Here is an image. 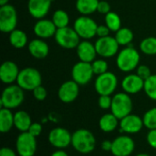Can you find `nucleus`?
Listing matches in <instances>:
<instances>
[{
  "label": "nucleus",
  "mask_w": 156,
  "mask_h": 156,
  "mask_svg": "<svg viewBox=\"0 0 156 156\" xmlns=\"http://www.w3.org/2000/svg\"><path fill=\"white\" fill-rule=\"evenodd\" d=\"M141 55L139 51L132 46H126L119 51L116 55V65L122 73H132L140 65Z\"/></svg>",
  "instance_id": "nucleus-1"
},
{
  "label": "nucleus",
  "mask_w": 156,
  "mask_h": 156,
  "mask_svg": "<svg viewBox=\"0 0 156 156\" xmlns=\"http://www.w3.org/2000/svg\"><path fill=\"white\" fill-rule=\"evenodd\" d=\"M72 147L80 154H88L94 151L96 139L91 131L86 129H79L72 133Z\"/></svg>",
  "instance_id": "nucleus-2"
},
{
  "label": "nucleus",
  "mask_w": 156,
  "mask_h": 156,
  "mask_svg": "<svg viewBox=\"0 0 156 156\" xmlns=\"http://www.w3.org/2000/svg\"><path fill=\"white\" fill-rule=\"evenodd\" d=\"M25 99V90H23L17 84L7 85L1 95L0 105L1 108L15 109L20 107Z\"/></svg>",
  "instance_id": "nucleus-3"
},
{
  "label": "nucleus",
  "mask_w": 156,
  "mask_h": 156,
  "mask_svg": "<svg viewBox=\"0 0 156 156\" xmlns=\"http://www.w3.org/2000/svg\"><path fill=\"white\" fill-rule=\"evenodd\" d=\"M16 83L23 90L32 92L42 84V75L40 72L34 67H25L20 70Z\"/></svg>",
  "instance_id": "nucleus-4"
},
{
  "label": "nucleus",
  "mask_w": 156,
  "mask_h": 156,
  "mask_svg": "<svg viewBox=\"0 0 156 156\" xmlns=\"http://www.w3.org/2000/svg\"><path fill=\"white\" fill-rule=\"evenodd\" d=\"M133 103L131 95L125 92H119L112 97L111 112L119 120L131 114L133 111Z\"/></svg>",
  "instance_id": "nucleus-5"
},
{
  "label": "nucleus",
  "mask_w": 156,
  "mask_h": 156,
  "mask_svg": "<svg viewBox=\"0 0 156 156\" xmlns=\"http://www.w3.org/2000/svg\"><path fill=\"white\" fill-rule=\"evenodd\" d=\"M56 43L66 50H72L76 49L79 43L80 42V37L78 35L74 28L69 26L58 29L56 34L54 36Z\"/></svg>",
  "instance_id": "nucleus-6"
},
{
  "label": "nucleus",
  "mask_w": 156,
  "mask_h": 156,
  "mask_svg": "<svg viewBox=\"0 0 156 156\" xmlns=\"http://www.w3.org/2000/svg\"><path fill=\"white\" fill-rule=\"evenodd\" d=\"M118 77L112 72H106L97 75L94 82V88L99 96H112L118 87Z\"/></svg>",
  "instance_id": "nucleus-7"
},
{
  "label": "nucleus",
  "mask_w": 156,
  "mask_h": 156,
  "mask_svg": "<svg viewBox=\"0 0 156 156\" xmlns=\"http://www.w3.org/2000/svg\"><path fill=\"white\" fill-rule=\"evenodd\" d=\"M18 21L17 11L11 4L0 6V30L3 33H10L16 29Z\"/></svg>",
  "instance_id": "nucleus-8"
},
{
  "label": "nucleus",
  "mask_w": 156,
  "mask_h": 156,
  "mask_svg": "<svg viewBox=\"0 0 156 156\" xmlns=\"http://www.w3.org/2000/svg\"><path fill=\"white\" fill-rule=\"evenodd\" d=\"M73 28L81 40H91L96 36L98 24L92 17L81 15L75 19Z\"/></svg>",
  "instance_id": "nucleus-9"
},
{
  "label": "nucleus",
  "mask_w": 156,
  "mask_h": 156,
  "mask_svg": "<svg viewBox=\"0 0 156 156\" xmlns=\"http://www.w3.org/2000/svg\"><path fill=\"white\" fill-rule=\"evenodd\" d=\"M94 44L98 55L103 59L112 58L113 56H116L120 51L119 43L116 39L112 36L98 38Z\"/></svg>",
  "instance_id": "nucleus-10"
},
{
  "label": "nucleus",
  "mask_w": 156,
  "mask_h": 156,
  "mask_svg": "<svg viewBox=\"0 0 156 156\" xmlns=\"http://www.w3.org/2000/svg\"><path fill=\"white\" fill-rule=\"evenodd\" d=\"M16 152L19 156H34L37 152V138L28 131L20 132L16 141Z\"/></svg>",
  "instance_id": "nucleus-11"
},
{
  "label": "nucleus",
  "mask_w": 156,
  "mask_h": 156,
  "mask_svg": "<svg viewBox=\"0 0 156 156\" xmlns=\"http://www.w3.org/2000/svg\"><path fill=\"white\" fill-rule=\"evenodd\" d=\"M94 75L91 63L79 61L72 66L71 78L80 86L88 85L92 80Z\"/></svg>",
  "instance_id": "nucleus-12"
},
{
  "label": "nucleus",
  "mask_w": 156,
  "mask_h": 156,
  "mask_svg": "<svg viewBox=\"0 0 156 156\" xmlns=\"http://www.w3.org/2000/svg\"><path fill=\"white\" fill-rule=\"evenodd\" d=\"M71 139L72 134L62 127L52 129L48 136V143L57 149H65L71 145Z\"/></svg>",
  "instance_id": "nucleus-13"
},
{
  "label": "nucleus",
  "mask_w": 156,
  "mask_h": 156,
  "mask_svg": "<svg viewBox=\"0 0 156 156\" xmlns=\"http://www.w3.org/2000/svg\"><path fill=\"white\" fill-rule=\"evenodd\" d=\"M135 149V143L132 137L121 135L112 141L111 153L113 156H130Z\"/></svg>",
  "instance_id": "nucleus-14"
},
{
  "label": "nucleus",
  "mask_w": 156,
  "mask_h": 156,
  "mask_svg": "<svg viewBox=\"0 0 156 156\" xmlns=\"http://www.w3.org/2000/svg\"><path fill=\"white\" fill-rule=\"evenodd\" d=\"M80 86L72 79L62 83L58 90L59 100L65 104L74 102L80 95Z\"/></svg>",
  "instance_id": "nucleus-15"
},
{
  "label": "nucleus",
  "mask_w": 156,
  "mask_h": 156,
  "mask_svg": "<svg viewBox=\"0 0 156 156\" xmlns=\"http://www.w3.org/2000/svg\"><path fill=\"white\" fill-rule=\"evenodd\" d=\"M120 131L127 134H136L144 127L143 118L135 114H129L120 120Z\"/></svg>",
  "instance_id": "nucleus-16"
},
{
  "label": "nucleus",
  "mask_w": 156,
  "mask_h": 156,
  "mask_svg": "<svg viewBox=\"0 0 156 156\" xmlns=\"http://www.w3.org/2000/svg\"><path fill=\"white\" fill-rule=\"evenodd\" d=\"M121 86L123 92L129 95H135L144 91V80L141 78L137 74L129 73L122 78Z\"/></svg>",
  "instance_id": "nucleus-17"
},
{
  "label": "nucleus",
  "mask_w": 156,
  "mask_h": 156,
  "mask_svg": "<svg viewBox=\"0 0 156 156\" xmlns=\"http://www.w3.org/2000/svg\"><path fill=\"white\" fill-rule=\"evenodd\" d=\"M57 27L53 23L52 19L48 18H40L37 19V22L33 26V32L37 38L43 40H48L51 37H54L57 31Z\"/></svg>",
  "instance_id": "nucleus-18"
},
{
  "label": "nucleus",
  "mask_w": 156,
  "mask_h": 156,
  "mask_svg": "<svg viewBox=\"0 0 156 156\" xmlns=\"http://www.w3.org/2000/svg\"><path fill=\"white\" fill-rule=\"evenodd\" d=\"M52 2V0H28L27 10L29 15L35 19L46 17L50 11Z\"/></svg>",
  "instance_id": "nucleus-19"
},
{
  "label": "nucleus",
  "mask_w": 156,
  "mask_h": 156,
  "mask_svg": "<svg viewBox=\"0 0 156 156\" xmlns=\"http://www.w3.org/2000/svg\"><path fill=\"white\" fill-rule=\"evenodd\" d=\"M19 68L17 64L13 61H5L0 67V80L5 85H11L16 82L18 74H19Z\"/></svg>",
  "instance_id": "nucleus-20"
},
{
  "label": "nucleus",
  "mask_w": 156,
  "mask_h": 156,
  "mask_svg": "<svg viewBox=\"0 0 156 156\" xmlns=\"http://www.w3.org/2000/svg\"><path fill=\"white\" fill-rule=\"evenodd\" d=\"M76 52L79 60L86 63H92L98 55L95 44L90 40H81L76 48Z\"/></svg>",
  "instance_id": "nucleus-21"
},
{
  "label": "nucleus",
  "mask_w": 156,
  "mask_h": 156,
  "mask_svg": "<svg viewBox=\"0 0 156 156\" xmlns=\"http://www.w3.org/2000/svg\"><path fill=\"white\" fill-rule=\"evenodd\" d=\"M27 50L29 54L37 60L45 59L49 53L48 44L45 40L40 38L31 40L27 44Z\"/></svg>",
  "instance_id": "nucleus-22"
},
{
  "label": "nucleus",
  "mask_w": 156,
  "mask_h": 156,
  "mask_svg": "<svg viewBox=\"0 0 156 156\" xmlns=\"http://www.w3.org/2000/svg\"><path fill=\"white\" fill-rule=\"evenodd\" d=\"M119 125H120V120L112 112L102 115L99 120L100 130L106 133L114 131Z\"/></svg>",
  "instance_id": "nucleus-23"
},
{
  "label": "nucleus",
  "mask_w": 156,
  "mask_h": 156,
  "mask_svg": "<svg viewBox=\"0 0 156 156\" xmlns=\"http://www.w3.org/2000/svg\"><path fill=\"white\" fill-rule=\"evenodd\" d=\"M32 124L30 115L25 110H18L14 114V125L15 128L20 132L28 131L29 127Z\"/></svg>",
  "instance_id": "nucleus-24"
},
{
  "label": "nucleus",
  "mask_w": 156,
  "mask_h": 156,
  "mask_svg": "<svg viewBox=\"0 0 156 156\" xmlns=\"http://www.w3.org/2000/svg\"><path fill=\"white\" fill-rule=\"evenodd\" d=\"M9 43L15 49H23L28 44L27 33L19 29H16L9 33Z\"/></svg>",
  "instance_id": "nucleus-25"
},
{
  "label": "nucleus",
  "mask_w": 156,
  "mask_h": 156,
  "mask_svg": "<svg viewBox=\"0 0 156 156\" xmlns=\"http://www.w3.org/2000/svg\"><path fill=\"white\" fill-rule=\"evenodd\" d=\"M14 125V113L12 109L1 108L0 109V131L2 133L9 132Z\"/></svg>",
  "instance_id": "nucleus-26"
},
{
  "label": "nucleus",
  "mask_w": 156,
  "mask_h": 156,
  "mask_svg": "<svg viewBox=\"0 0 156 156\" xmlns=\"http://www.w3.org/2000/svg\"><path fill=\"white\" fill-rule=\"evenodd\" d=\"M100 0H76V9L83 16H90L97 12Z\"/></svg>",
  "instance_id": "nucleus-27"
},
{
  "label": "nucleus",
  "mask_w": 156,
  "mask_h": 156,
  "mask_svg": "<svg viewBox=\"0 0 156 156\" xmlns=\"http://www.w3.org/2000/svg\"><path fill=\"white\" fill-rule=\"evenodd\" d=\"M114 38L116 39L120 46L126 47V46H129L133 42L134 39V34L131 29L126 28V27H122L119 30L115 32Z\"/></svg>",
  "instance_id": "nucleus-28"
},
{
  "label": "nucleus",
  "mask_w": 156,
  "mask_h": 156,
  "mask_svg": "<svg viewBox=\"0 0 156 156\" xmlns=\"http://www.w3.org/2000/svg\"><path fill=\"white\" fill-rule=\"evenodd\" d=\"M51 19L57 29L68 27L69 25V16L63 9H57L53 12Z\"/></svg>",
  "instance_id": "nucleus-29"
},
{
  "label": "nucleus",
  "mask_w": 156,
  "mask_h": 156,
  "mask_svg": "<svg viewBox=\"0 0 156 156\" xmlns=\"http://www.w3.org/2000/svg\"><path fill=\"white\" fill-rule=\"evenodd\" d=\"M140 51L145 55H156V37L150 36L144 38L140 43Z\"/></svg>",
  "instance_id": "nucleus-30"
},
{
  "label": "nucleus",
  "mask_w": 156,
  "mask_h": 156,
  "mask_svg": "<svg viewBox=\"0 0 156 156\" xmlns=\"http://www.w3.org/2000/svg\"><path fill=\"white\" fill-rule=\"evenodd\" d=\"M105 25L111 29L112 32H116L122 28V19L120 16L113 11H110L104 16Z\"/></svg>",
  "instance_id": "nucleus-31"
},
{
  "label": "nucleus",
  "mask_w": 156,
  "mask_h": 156,
  "mask_svg": "<svg viewBox=\"0 0 156 156\" xmlns=\"http://www.w3.org/2000/svg\"><path fill=\"white\" fill-rule=\"evenodd\" d=\"M144 91L150 99L156 101V74H152L144 80Z\"/></svg>",
  "instance_id": "nucleus-32"
},
{
  "label": "nucleus",
  "mask_w": 156,
  "mask_h": 156,
  "mask_svg": "<svg viewBox=\"0 0 156 156\" xmlns=\"http://www.w3.org/2000/svg\"><path fill=\"white\" fill-rule=\"evenodd\" d=\"M144 127L148 130L156 129V107L148 109L143 117Z\"/></svg>",
  "instance_id": "nucleus-33"
},
{
  "label": "nucleus",
  "mask_w": 156,
  "mask_h": 156,
  "mask_svg": "<svg viewBox=\"0 0 156 156\" xmlns=\"http://www.w3.org/2000/svg\"><path fill=\"white\" fill-rule=\"evenodd\" d=\"M91 66H92L94 74H96V75H100L101 74L108 72V68H109V64H108L107 61L104 60L103 58L94 60L91 63Z\"/></svg>",
  "instance_id": "nucleus-34"
},
{
  "label": "nucleus",
  "mask_w": 156,
  "mask_h": 156,
  "mask_svg": "<svg viewBox=\"0 0 156 156\" xmlns=\"http://www.w3.org/2000/svg\"><path fill=\"white\" fill-rule=\"evenodd\" d=\"M112 102V97L108 96V95H101V96H100V97L98 99L99 107L101 109H104V110L111 109Z\"/></svg>",
  "instance_id": "nucleus-35"
},
{
  "label": "nucleus",
  "mask_w": 156,
  "mask_h": 156,
  "mask_svg": "<svg viewBox=\"0 0 156 156\" xmlns=\"http://www.w3.org/2000/svg\"><path fill=\"white\" fill-rule=\"evenodd\" d=\"M32 94H33L34 98L36 100H37V101H43L48 97V91H47V89L42 85H40L37 87H36L32 91Z\"/></svg>",
  "instance_id": "nucleus-36"
},
{
  "label": "nucleus",
  "mask_w": 156,
  "mask_h": 156,
  "mask_svg": "<svg viewBox=\"0 0 156 156\" xmlns=\"http://www.w3.org/2000/svg\"><path fill=\"white\" fill-rule=\"evenodd\" d=\"M136 74L143 78L144 80H146L147 78H149L153 74L151 72V69L148 65L145 64H140L137 68H136Z\"/></svg>",
  "instance_id": "nucleus-37"
},
{
  "label": "nucleus",
  "mask_w": 156,
  "mask_h": 156,
  "mask_svg": "<svg viewBox=\"0 0 156 156\" xmlns=\"http://www.w3.org/2000/svg\"><path fill=\"white\" fill-rule=\"evenodd\" d=\"M110 11H112V6H111L110 3L106 0H100V2L98 4L97 12H99L100 14H102V15H106Z\"/></svg>",
  "instance_id": "nucleus-38"
},
{
  "label": "nucleus",
  "mask_w": 156,
  "mask_h": 156,
  "mask_svg": "<svg viewBox=\"0 0 156 156\" xmlns=\"http://www.w3.org/2000/svg\"><path fill=\"white\" fill-rule=\"evenodd\" d=\"M28 132L36 138L38 137L42 132V125L38 122H32L31 126L29 127Z\"/></svg>",
  "instance_id": "nucleus-39"
},
{
  "label": "nucleus",
  "mask_w": 156,
  "mask_h": 156,
  "mask_svg": "<svg viewBox=\"0 0 156 156\" xmlns=\"http://www.w3.org/2000/svg\"><path fill=\"white\" fill-rule=\"evenodd\" d=\"M146 141L150 147L156 150V129L149 130L147 136H146Z\"/></svg>",
  "instance_id": "nucleus-40"
},
{
  "label": "nucleus",
  "mask_w": 156,
  "mask_h": 156,
  "mask_svg": "<svg viewBox=\"0 0 156 156\" xmlns=\"http://www.w3.org/2000/svg\"><path fill=\"white\" fill-rule=\"evenodd\" d=\"M110 32H111V29L107 27V25H98L96 36L98 38L107 37V36H110Z\"/></svg>",
  "instance_id": "nucleus-41"
},
{
  "label": "nucleus",
  "mask_w": 156,
  "mask_h": 156,
  "mask_svg": "<svg viewBox=\"0 0 156 156\" xmlns=\"http://www.w3.org/2000/svg\"><path fill=\"white\" fill-rule=\"evenodd\" d=\"M0 156H16V152L8 147H3L0 150Z\"/></svg>",
  "instance_id": "nucleus-42"
},
{
  "label": "nucleus",
  "mask_w": 156,
  "mask_h": 156,
  "mask_svg": "<svg viewBox=\"0 0 156 156\" xmlns=\"http://www.w3.org/2000/svg\"><path fill=\"white\" fill-rule=\"evenodd\" d=\"M112 147V142L111 141H103L101 143V149L105 152H111Z\"/></svg>",
  "instance_id": "nucleus-43"
},
{
  "label": "nucleus",
  "mask_w": 156,
  "mask_h": 156,
  "mask_svg": "<svg viewBox=\"0 0 156 156\" xmlns=\"http://www.w3.org/2000/svg\"><path fill=\"white\" fill-rule=\"evenodd\" d=\"M50 156H69V154L63 149H58V151L54 152Z\"/></svg>",
  "instance_id": "nucleus-44"
},
{
  "label": "nucleus",
  "mask_w": 156,
  "mask_h": 156,
  "mask_svg": "<svg viewBox=\"0 0 156 156\" xmlns=\"http://www.w3.org/2000/svg\"><path fill=\"white\" fill-rule=\"evenodd\" d=\"M9 0H0V6H3V5H6L8 4Z\"/></svg>",
  "instance_id": "nucleus-45"
},
{
  "label": "nucleus",
  "mask_w": 156,
  "mask_h": 156,
  "mask_svg": "<svg viewBox=\"0 0 156 156\" xmlns=\"http://www.w3.org/2000/svg\"><path fill=\"white\" fill-rule=\"evenodd\" d=\"M136 156H150L149 154H137Z\"/></svg>",
  "instance_id": "nucleus-46"
}]
</instances>
